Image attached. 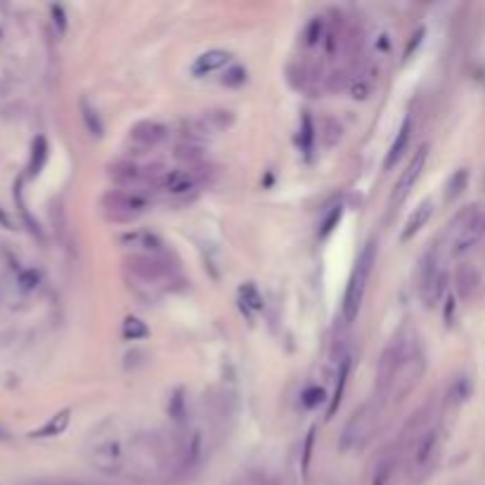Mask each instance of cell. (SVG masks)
I'll return each mask as SVG.
<instances>
[{"mask_svg": "<svg viewBox=\"0 0 485 485\" xmlns=\"http://www.w3.org/2000/svg\"><path fill=\"white\" fill-rule=\"evenodd\" d=\"M424 369H426L424 353H421L417 339H412L410 346L405 350V355L400 357L389 386H386L384 393L379 396V400H381V403H400V400H405L414 389H417V384L421 381V377H424Z\"/></svg>", "mask_w": 485, "mask_h": 485, "instance_id": "1", "label": "cell"}, {"mask_svg": "<svg viewBox=\"0 0 485 485\" xmlns=\"http://www.w3.org/2000/svg\"><path fill=\"white\" fill-rule=\"evenodd\" d=\"M450 237V254L452 256H464L471 251L478 242L485 237V208L474 204V206H464L452 221H450L445 235Z\"/></svg>", "mask_w": 485, "mask_h": 485, "instance_id": "2", "label": "cell"}, {"mask_svg": "<svg viewBox=\"0 0 485 485\" xmlns=\"http://www.w3.org/2000/svg\"><path fill=\"white\" fill-rule=\"evenodd\" d=\"M381 414H384V403L381 400H367L362 407H357V410L350 414L348 424L343 426V433H341V440H339V447L343 452H350V450H362L367 442L374 438L377 428H379V421H381Z\"/></svg>", "mask_w": 485, "mask_h": 485, "instance_id": "3", "label": "cell"}, {"mask_svg": "<svg viewBox=\"0 0 485 485\" xmlns=\"http://www.w3.org/2000/svg\"><path fill=\"white\" fill-rule=\"evenodd\" d=\"M374 263H377V244L367 242V244H364V249L360 251V256H357L355 268H353V272H350V277H348L346 294H343L341 315H343V320H346V322H353L357 318V313H360L364 289H367V282H369L372 270H374Z\"/></svg>", "mask_w": 485, "mask_h": 485, "instance_id": "4", "label": "cell"}, {"mask_svg": "<svg viewBox=\"0 0 485 485\" xmlns=\"http://www.w3.org/2000/svg\"><path fill=\"white\" fill-rule=\"evenodd\" d=\"M166 171L159 164H135V161H118L109 166V178L118 189H128V192L147 194L150 187H161Z\"/></svg>", "mask_w": 485, "mask_h": 485, "instance_id": "5", "label": "cell"}, {"mask_svg": "<svg viewBox=\"0 0 485 485\" xmlns=\"http://www.w3.org/2000/svg\"><path fill=\"white\" fill-rule=\"evenodd\" d=\"M126 268L145 286H164L175 277V265L164 254H130L126 258Z\"/></svg>", "mask_w": 485, "mask_h": 485, "instance_id": "6", "label": "cell"}, {"mask_svg": "<svg viewBox=\"0 0 485 485\" xmlns=\"http://www.w3.org/2000/svg\"><path fill=\"white\" fill-rule=\"evenodd\" d=\"M88 462L93 464V469L102 471V474L118 476L121 471H126V467H128V450L123 447L121 438L107 433V435H102V438H97L95 445L90 447Z\"/></svg>", "mask_w": 485, "mask_h": 485, "instance_id": "7", "label": "cell"}, {"mask_svg": "<svg viewBox=\"0 0 485 485\" xmlns=\"http://www.w3.org/2000/svg\"><path fill=\"white\" fill-rule=\"evenodd\" d=\"M102 208L107 211L114 221H135L150 208V196L140 192H128V189H114L102 196Z\"/></svg>", "mask_w": 485, "mask_h": 485, "instance_id": "8", "label": "cell"}, {"mask_svg": "<svg viewBox=\"0 0 485 485\" xmlns=\"http://www.w3.org/2000/svg\"><path fill=\"white\" fill-rule=\"evenodd\" d=\"M440 450V431L435 426L426 428L424 433L410 440V450H407V459H410V471L412 474H424L431 467Z\"/></svg>", "mask_w": 485, "mask_h": 485, "instance_id": "9", "label": "cell"}, {"mask_svg": "<svg viewBox=\"0 0 485 485\" xmlns=\"http://www.w3.org/2000/svg\"><path fill=\"white\" fill-rule=\"evenodd\" d=\"M208 178V168L201 166H187V168H178V171H166L164 180H161V189L171 194H185L192 192L201 185L204 180Z\"/></svg>", "mask_w": 485, "mask_h": 485, "instance_id": "10", "label": "cell"}, {"mask_svg": "<svg viewBox=\"0 0 485 485\" xmlns=\"http://www.w3.org/2000/svg\"><path fill=\"white\" fill-rule=\"evenodd\" d=\"M426 159H428V145H421L417 152H414V157L412 161L407 164V168L403 171V175H400V180H398V185H396V192H393L391 196V204L393 206H398V204H403L407 199V194L412 192L414 185H417V180H419V175L421 171H424V166H426Z\"/></svg>", "mask_w": 485, "mask_h": 485, "instance_id": "11", "label": "cell"}, {"mask_svg": "<svg viewBox=\"0 0 485 485\" xmlns=\"http://www.w3.org/2000/svg\"><path fill=\"white\" fill-rule=\"evenodd\" d=\"M400 445L403 442H391L389 447H384L377 455L374 467H372V485H386L391 481V476L396 474L398 459H400Z\"/></svg>", "mask_w": 485, "mask_h": 485, "instance_id": "12", "label": "cell"}, {"mask_svg": "<svg viewBox=\"0 0 485 485\" xmlns=\"http://www.w3.org/2000/svg\"><path fill=\"white\" fill-rule=\"evenodd\" d=\"M168 138V128L157 121H140L130 128V140L140 150H154Z\"/></svg>", "mask_w": 485, "mask_h": 485, "instance_id": "13", "label": "cell"}, {"mask_svg": "<svg viewBox=\"0 0 485 485\" xmlns=\"http://www.w3.org/2000/svg\"><path fill=\"white\" fill-rule=\"evenodd\" d=\"M121 242L128 249H133V254H164L166 244L159 235H154L150 230H135L121 237Z\"/></svg>", "mask_w": 485, "mask_h": 485, "instance_id": "14", "label": "cell"}, {"mask_svg": "<svg viewBox=\"0 0 485 485\" xmlns=\"http://www.w3.org/2000/svg\"><path fill=\"white\" fill-rule=\"evenodd\" d=\"M230 60H232V52H228V50H206V52H201L199 57L194 60L192 74L201 79V76L221 72L223 67L230 65Z\"/></svg>", "mask_w": 485, "mask_h": 485, "instance_id": "15", "label": "cell"}, {"mask_svg": "<svg viewBox=\"0 0 485 485\" xmlns=\"http://www.w3.org/2000/svg\"><path fill=\"white\" fill-rule=\"evenodd\" d=\"M433 208H435V204L431 196H426L424 201L419 204L417 208L412 211L410 218H407V223H405V228H403V235H400V239L403 242H410V239L417 235V232L424 230V225L431 221V216H433Z\"/></svg>", "mask_w": 485, "mask_h": 485, "instance_id": "16", "label": "cell"}, {"mask_svg": "<svg viewBox=\"0 0 485 485\" xmlns=\"http://www.w3.org/2000/svg\"><path fill=\"white\" fill-rule=\"evenodd\" d=\"M478 284H481V275H478V270L474 268V265L462 263L459 268L455 270V289L462 299L474 296Z\"/></svg>", "mask_w": 485, "mask_h": 485, "instance_id": "17", "label": "cell"}, {"mask_svg": "<svg viewBox=\"0 0 485 485\" xmlns=\"http://www.w3.org/2000/svg\"><path fill=\"white\" fill-rule=\"evenodd\" d=\"M410 133H412V118L407 116L405 121H403V126H400L398 133H396V140H393L389 154H386L384 171H391V168L398 164V159L403 157V152L407 150V145H410Z\"/></svg>", "mask_w": 485, "mask_h": 485, "instance_id": "18", "label": "cell"}, {"mask_svg": "<svg viewBox=\"0 0 485 485\" xmlns=\"http://www.w3.org/2000/svg\"><path fill=\"white\" fill-rule=\"evenodd\" d=\"M69 421H72V410H60L57 414H52L43 426L36 428V431L31 433V438H55V435H62L67 431Z\"/></svg>", "mask_w": 485, "mask_h": 485, "instance_id": "19", "label": "cell"}, {"mask_svg": "<svg viewBox=\"0 0 485 485\" xmlns=\"http://www.w3.org/2000/svg\"><path fill=\"white\" fill-rule=\"evenodd\" d=\"M348 374H350V357H343L341 364H339V381H336L332 403H329V410H327V419H332L336 414V410H339V405L343 400V391H346V384H348Z\"/></svg>", "mask_w": 485, "mask_h": 485, "instance_id": "20", "label": "cell"}, {"mask_svg": "<svg viewBox=\"0 0 485 485\" xmlns=\"http://www.w3.org/2000/svg\"><path fill=\"white\" fill-rule=\"evenodd\" d=\"M48 152H50L48 140L43 135H38L36 140H33V145H31V159H29V175H31V178L43 171V166L48 161Z\"/></svg>", "mask_w": 485, "mask_h": 485, "instance_id": "21", "label": "cell"}, {"mask_svg": "<svg viewBox=\"0 0 485 485\" xmlns=\"http://www.w3.org/2000/svg\"><path fill=\"white\" fill-rule=\"evenodd\" d=\"M145 336H150V327L145 325L140 318H126L123 320V339L126 341H138V339H145Z\"/></svg>", "mask_w": 485, "mask_h": 485, "instance_id": "22", "label": "cell"}, {"mask_svg": "<svg viewBox=\"0 0 485 485\" xmlns=\"http://www.w3.org/2000/svg\"><path fill=\"white\" fill-rule=\"evenodd\" d=\"M467 182H469V173H467V168H459V171H455L452 173V178H450L447 182V189H445V199L447 201H452L457 199L464 189H467Z\"/></svg>", "mask_w": 485, "mask_h": 485, "instance_id": "23", "label": "cell"}, {"mask_svg": "<svg viewBox=\"0 0 485 485\" xmlns=\"http://www.w3.org/2000/svg\"><path fill=\"white\" fill-rule=\"evenodd\" d=\"M81 116H83V123H86V128L90 135L95 138H102V123H100V116H97V111L90 107V104L83 100L81 102Z\"/></svg>", "mask_w": 485, "mask_h": 485, "instance_id": "24", "label": "cell"}, {"mask_svg": "<svg viewBox=\"0 0 485 485\" xmlns=\"http://www.w3.org/2000/svg\"><path fill=\"white\" fill-rule=\"evenodd\" d=\"M301 133H303V138H301V150H303L306 157H311L313 140H315V126H313V118L308 111H303V118H301Z\"/></svg>", "mask_w": 485, "mask_h": 485, "instance_id": "25", "label": "cell"}, {"mask_svg": "<svg viewBox=\"0 0 485 485\" xmlns=\"http://www.w3.org/2000/svg\"><path fill=\"white\" fill-rule=\"evenodd\" d=\"M247 83V69L244 67H230L228 72L223 74V86H228V88H239V86H244Z\"/></svg>", "mask_w": 485, "mask_h": 485, "instance_id": "26", "label": "cell"}, {"mask_svg": "<svg viewBox=\"0 0 485 485\" xmlns=\"http://www.w3.org/2000/svg\"><path fill=\"white\" fill-rule=\"evenodd\" d=\"M239 294H242V301L249 308H254V311H263V299H261V294H258V289L251 282L244 284L242 289H239Z\"/></svg>", "mask_w": 485, "mask_h": 485, "instance_id": "27", "label": "cell"}, {"mask_svg": "<svg viewBox=\"0 0 485 485\" xmlns=\"http://www.w3.org/2000/svg\"><path fill=\"white\" fill-rule=\"evenodd\" d=\"M232 485H277V483L270 481V478L261 474V471H247V474L239 476Z\"/></svg>", "mask_w": 485, "mask_h": 485, "instance_id": "28", "label": "cell"}, {"mask_svg": "<svg viewBox=\"0 0 485 485\" xmlns=\"http://www.w3.org/2000/svg\"><path fill=\"white\" fill-rule=\"evenodd\" d=\"M322 400H325V391L320 389V386H311V389L303 391V396H301V403H303L308 410H313V407H318Z\"/></svg>", "mask_w": 485, "mask_h": 485, "instance_id": "29", "label": "cell"}, {"mask_svg": "<svg viewBox=\"0 0 485 485\" xmlns=\"http://www.w3.org/2000/svg\"><path fill=\"white\" fill-rule=\"evenodd\" d=\"M322 33H325V29H322V19H313L311 26L306 29V45H318L322 40Z\"/></svg>", "mask_w": 485, "mask_h": 485, "instance_id": "30", "label": "cell"}, {"mask_svg": "<svg viewBox=\"0 0 485 485\" xmlns=\"http://www.w3.org/2000/svg\"><path fill=\"white\" fill-rule=\"evenodd\" d=\"M175 157H178V159H187V161H196V159L201 157V150H199V147H194V145L178 147V150H175Z\"/></svg>", "mask_w": 485, "mask_h": 485, "instance_id": "31", "label": "cell"}, {"mask_svg": "<svg viewBox=\"0 0 485 485\" xmlns=\"http://www.w3.org/2000/svg\"><path fill=\"white\" fill-rule=\"evenodd\" d=\"M341 213H343V211H341V206H336V208L332 211V216H329L327 221H325V225H322V237H327L329 232L334 230V225L341 221Z\"/></svg>", "mask_w": 485, "mask_h": 485, "instance_id": "32", "label": "cell"}, {"mask_svg": "<svg viewBox=\"0 0 485 485\" xmlns=\"http://www.w3.org/2000/svg\"><path fill=\"white\" fill-rule=\"evenodd\" d=\"M424 29H419L417 31V36H412V40H410V45H407V50H405V57H410V55H412V50H414V48H417L419 43H421V38H424Z\"/></svg>", "mask_w": 485, "mask_h": 485, "instance_id": "33", "label": "cell"}, {"mask_svg": "<svg viewBox=\"0 0 485 485\" xmlns=\"http://www.w3.org/2000/svg\"><path fill=\"white\" fill-rule=\"evenodd\" d=\"M313 440H315V431L308 433L306 438V455H303V467H308V462H311V452H313Z\"/></svg>", "mask_w": 485, "mask_h": 485, "instance_id": "34", "label": "cell"}, {"mask_svg": "<svg viewBox=\"0 0 485 485\" xmlns=\"http://www.w3.org/2000/svg\"><path fill=\"white\" fill-rule=\"evenodd\" d=\"M52 17H57L60 31H65V29H67V17H65V10H62V8H57V5H55V8H52Z\"/></svg>", "mask_w": 485, "mask_h": 485, "instance_id": "35", "label": "cell"}, {"mask_svg": "<svg viewBox=\"0 0 485 485\" xmlns=\"http://www.w3.org/2000/svg\"><path fill=\"white\" fill-rule=\"evenodd\" d=\"M452 313H455V299H447V308H445V322L452 325Z\"/></svg>", "mask_w": 485, "mask_h": 485, "instance_id": "36", "label": "cell"}, {"mask_svg": "<svg viewBox=\"0 0 485 485\" xmlns=\"http://www.w3.org/2000/svg\"><path fill=\"white\" fill-rule=\"evenodd\" d=\"M10 438V433L8 431H5V428L3 426H0V440H8Z\"/></svg>", "mask_w": 485, "mask_h": 485, "instance_id": "37", "label": "cell"}]
</instances>
